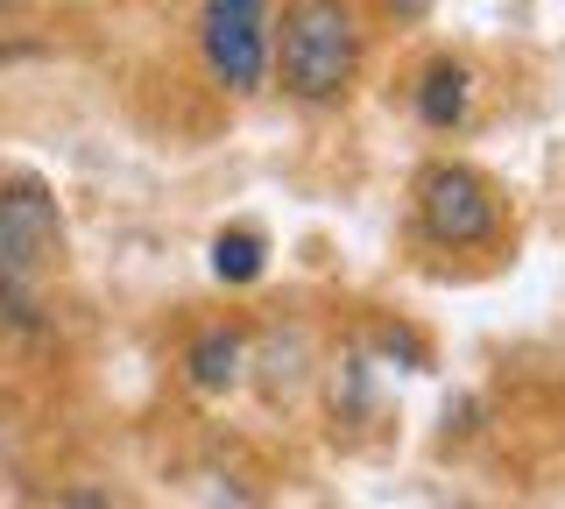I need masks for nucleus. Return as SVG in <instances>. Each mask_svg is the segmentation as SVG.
I'll use <instances>...</instances> for the list:
<instances>
[{
    "label": "nucleus",
    "instance_id": "obj_8",
    "mask_svg": "<svg viewBox=\"0 0 565 509\" xmlns=\"http://www.w3.org/2000/svg\"><path fill=\"white\" fill-rule=\"evenodd\" d=\"M64 509H114V502H106L99 488H71V496H64Z\"/></svg>",
    "mask_w": 565,
    "mask_h": 509
},
{
    "label": "nucleus",
    "instance_id": "obj_2",
    "mask_svg": "<svg viewBox=\"0 0 565 509\" xmlns=\"http://www.w3.org/2000/svg\"><path fill=\"white\" fill-rule=\"evenodd\" d=\"M199 50H205V72L226 93H255L262 72H269V14H262V0H205Z\"/></svg>",
    "mask_w": 565,
    "mask_h": 509
},
{
    "label": "nucleus",
    "instance_id": "obj_7",
    "mask_svg": "<svg viewBox=\"0 0 565 509\" xmlns=\"http://www.w3.org/2000/svg\"><path fill=\"white\" fill-rule=\"evenodd\" d=\"M234 361H241V340H234V332H205V340L191 347V375H199L205 390L234 382Z\"/></svg>",
    "mask_w": 565,
    "mask_h": 509
},
{
    "label": "nucleus",
    "instance_id": "obj_4",
    "mask_svg": "<svg viewBox=\"0 0 565 509\" xmlns=\"http://www.w3.org/2000/svg\"><path fill=\"white\" fill-rule=\"evenodd\" d=\"M64 226H57V205L43 199L35 184H0V290L8 297H29V284L50 269Z\"/></svg>",
    "mask_w": 565,
    "mask_h": 509
},
{
    "label": "nucleus",
    "instance_id": "obj_6",
    "mask_svg": "<svg viewBox=\"0 0 565 509\" xmlns=\"http://www.w3.org/2000/svg\"><path fill=\"white\" fill-rule=\"evenodd\" d=\"M212 276H220V284H255L262 276V234H247V226L220 234L212 241Z\"/></svg>",
    "mask_w": 565,
    "mask_h": 509
},
{
    "label": "nucleus",
    "instance_id": "obj_9",
    "mask_svg": "<svg viewBox=\"0 0 565 509\" xmlns=\"http://www.w3.org/2000/svg\"><path fill=\"white\" fill-rule=\"evenodd\" d=\"M388 8H396V14H403V22H417V14H424V8H431V0H388Z\"/></svg>",
    "mask_w": 565,
    "mask_h": 509
},
{
    "label": "nucleus",
    "instance_id": "obj_1",
    "mask_svg": "<svg viewBox=\"0 0 565 509\" xmlns=\"http://www.w3.org/2000/svg\"><path fill=\"white\" fill-rule=\"evenodd\" d=\"M353 64H361V29H353L347 0H290L282 50H276L282 85L297 99H332V93H347Z\"/></svg>",
    "mask_w": 565,
    "mask_h": 509
},
{
    "label": "nucleus",
    "instance_id": "obj_10",
    "mask_svg": "<svg viewBox=\"0 0 565 509\" xmlns=\"http://www.w3.org/2000/svg\"><path fill=\"white\" fill-rule=\"evenodd\" d=\"M8 8H14V0H0V14H8Z\"/></svg>",
    "mask_w": 565,
    "mask_h": 509
},
{
    "label": "nucleus",
    "instance_id": "obj_5",
    "mask_svg": "<svg viewBox=\"0 0 565 509\" xmlns=\"http://www.w3.org/2000/svg\"><path fill=\"white\" fill-rule=\"evenodd\" d=\"M467 72L459 64H431L424 72V85H417V114L431 120V128H452V120H467Z\"/></svg>",
    "mask_w": 565,
    "mask_h": 509
},
{
    "label": "nucleus",
    "instance_id": "obj_3",
    "mask_svg": "<svg viewBox=\"0 0 565 509\" xmlns=\"http://www.w3.org/2000/svg\"><path fill=\"white\" fill-rule=\"evenodd\" d=\"M417 213H424V234L438 248H481V241L502 226V205L494 191L473 178L467 163H431L417 184Z\"/></svg>",
    "mask_w": 565,
    "mask_h": 509
}]
</instances>
